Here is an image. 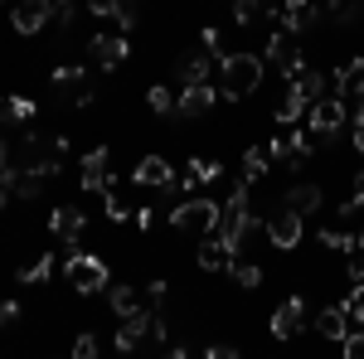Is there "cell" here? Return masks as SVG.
I'll return each instance as SVG.
<instances>
[{"mask_svg":"<svg viewBox=\"0 0 364 359\" xmlns=\"http://www.w3.org/2000/svg\"><path fill=\"white\" fill-rule=\"evenodd\" d=\"M219 87H224L228 97H252L257 87H262V58L257 54H224L219 58Z\"/></svg>","mask_w":364,"mask_h":359,"instance_id":"cell-1","label":"cell"},{"mask_svg":"<svg viewBox=\"0 0 364 359\" xmlns=\"http://www.w3.org/2000/svg\"><path fill=\"white\" fill-rule=\"evenodd\" d=\"M63 277H68V286H73L78 296H97V291H107V262H102L97 252L68 248V252H63Z\"/></svg>","mask_w":364,"mask_h":359,"instance_id":"cell-2","label":"cell"},{"mask_svg":"<svg viewBox=\"0 0 364 359\" xmlns=\"http://www.w3.org/2000/svg\"><path fill=\"white\" fill-rule=\"evenodd\" d=\"M170 223L175 228H190V233H214L224 223V204H214L209 194H195V199H180L170 209Z\"/></svg>","mask_w":364,"mask_h":359,"instance_id":"cell-3","label":"cell"},{"mask_svg":"<svg viewBox=\"0 0 364 359\" xmlns=\"http://www.w3.org/2000/svg\"><path fill=\"white\" fill-rule=\"evenodd\" d=\"M267 63H277L282 78H301L306 73V54H301V44L287 34V29H272V39H267Z\"/></svg>","mask_w":364,"mask_h":359,"instance_id":"cell-4","label":"cell"},{"mask_svg":"<svg viewBox=\"0 0 364 359\" xmlns=\"http://www.w3.org/2000/svg\"><path fill=\"white\" fill-rule=\"evenodd\" d=\"M306 117H311V136L331 146V141L340 136V127H345V97H336V92H331V97L311 102V112H306Z\"/></svg>","mask_w":364,"mask_h":359,"instance_id":"cell-5","label":"cell"},{"mask_svg":"<svg viewBox=\"0 0 364 359\" xmlns=\"http://www.w3.org/2000/svg\"><path fill=\"white\" fill-rule=\"evenodd\" d=\"M83 180H78V190H87V194H107L117 185V175H112V156H107V146H92L83 156Z\"/></svg>","mask_w":364,"mask_h":359,"instance_id":"cell-6","label":"cell"},{"mask_svg":"<svg viewBox=\"0 0 364 359\" xmlns=\"http://www.w3.org/2000/svg\"><path fill=\"white\" fill-rule=\"evenodd\" d=\"M10 25L15 34H39L44 25H54V0H15V10H10Z\"/></svg>","mask_w":364,"mask_h":359,"instance_id":"cell-7","label":"cell"},{"mask_svg":"<svg viewBox=\"0 0 364 359\" xmlns=\"http://www.w3.org/2000/svg\"><path fill=\"white\" fill-rule=\"evenodd\" d=\"M267 238H272V248L291 252L301 238H306V219H301V214H291V209H277V214L267 219Z\"/></svg>","mask_w":364,"mask_h":359,"instance_id":"cell-8","label":"cell"},{"mask_svg":"<svg viewBox=\"0 0 364 359\" xmlns=\"http://www.w3.org/2000/svg\"><path fill=\"white\" fill-rule=\"evenodd\" d=\"M209 68H219V58L209 54V49H185V54H175V78L185 87L209 83Z\"/></svg>","mask_w":364,"mask_h":359,"instance_id":"cell-9","label":"cell"},{"mask_svg":"<svg viewBox=\"0 0 364 359\" xmlns=\"http://www.w3.org/2000/svg\"><path fill=\"white\" fill-rule=\"evenodd\" d=\"M87 54H92V63L97 68H122L127 63V54H132V39L127 34H92V44H87Z\"/></svg>","mask_w":364,"mask_h":359,"instance_id":"cell-10","label":"cell"},{"mask_svg":"<svg viewBox=\"0 0 364 359\" xmlns=\"http://www.w3.org/2000/svg\"><path fill=\"white\" fill-rule=\"evenodd\" d=\"M83 228H87V214H83V209H73V204H58L54 214H49V233H54L58 243H68V248H78Z\"/></svg>","mask_w":364,"mask_h":359,"instance_id":"cell-11","label":"cell"},{"mask_svg":"<svg viewBox=\"0 0 364 359\" xmlns=\"http://www.w3.org/2000/svg\"><path fill=\"white\" fill-rule=\"evenodd\" d=\"M195 262L204 267V272H228L238 257L228 252V243L219 238V233H199V248H195Z\"/></svg>","mask_w":364,"mask_h":359,"instance_id":"cell-12","label":"cell"},{"mask_svg":"<svg viewBox=\"0 0 364 359\" xmlns=\"http://www.w3.org/2000/svg\"><path fill=\"white\" fill-rule=\"evenodd\" d=\"M219 102V92H214V83H199V87H180V97H175V117L180 122H195V117H204V112Z\"/></svg>","mask_w":364,"mask_h":359,"instance_id":"cell-13","label":"cell"},{"mask_svg":"<svg viewBox=\"0 0 364 359\" xmlns=\"http://www.w3.org/2000/svg\"><path fill=\"white\" fill-rule=\"evenodd\" d=\"M219 175H224V166H219V161H204V156H195L190 166L170 180V190H185V194H190V190H204V185H214Z\"/></svg>","mask_w":364,"mask_h":359,"instance_id":"cell-14","label":"cell"},{"mask_svg":"<svg viewBox=\"0 0 364 359\" xmlns=\"http://www.w3.org/2000/svg\"><path fill=\"white\" fill-rule=\"evenodd\" d=\"M301 326H306V301H301V296H287V301L272 311V335H277V340H291V335H301Z\"/></svg>","mask_w":364,"mask_h":359,"instance_id":"cell-15","label":"cell"},{"mask_svg":"<svg viewBox=\"0 0 364 359\" xmlns=\"http://www.w3.org/2000/svg\"><path fill=\"white\" fill-rule=\"evenodd\" d=\"M170 180H175V170H170L166 156H141L136 170H132V185H146V190H166Z\"/></svg>","mask_w":364,"mask_h":359,"instance_id":"cell-16","label":"cell"},{"mask_svg":"<svg viewBox=\"0 0 364 359\" xmlns=\"http://www.w3.org/2000/svg\"><path fill=\"white\" fill-rule=\"evenodd\" d=\"M336 97H345V102L364 97V54L345 58V63L336 68Z\"/></svg>","mask_w":364,"mask_h":359,"instance_id":"cell-17","label":"cell"},{"mask_svg":"<svg viewBox=\"0 0 364 359\" xmlns=\"http://www.w3.org/2000/svg\"><path fill=\"white\" fill-rule=\"evenodd\" d=\"M321 204H326V190H321V185H311V180L291 185V190H287V199H282V209H291V214H301V219H306V214H316Z\"/></svg>","mask_w":364,"mask_h":359,"instance_id":"cell-18","label":"cell"},{"mask_svg":"<svg viewBox=\"0 0 364 359\" xmlns=\"http://www.w3.org/2000/svg\"><path fill=\"white\" fill-rule=\"evenodd\" d=\"M141 340H151V316H132V321H122V331L112 335L117 355H136Z\"/></svg>","mask_w":364,"mask_h":359,"instance_id":"cell-19","label":"cell"},{"mask_svg":"<svg viewBox=\"0 0 364 359\" xmlns=\"http://www.w3.org/2000/svg\"><path fill=\"white\" fill-rule=\"evenodd\" d=\"M107 301H112V311L122 321L146 316V291H136V286H107Z\"/></svg>","mask_w":364,"mask_h":359,"instance_id":"cell-20","label":"cell"},{"mask_svg":"<svg viewBox=\"0 0 364 359\" xmlns=\"http://www.w3.org/2000/svg\"><path fill=\"white\" fill-rule=\"evenodd\" d=\"M306 112H311V97H306L296 83H291V87H287V97L277 102V122H282V127H296Z\"/></svg>","mask_w":364,"mask_h":359,"instance_id":"cell-21","label":"cell"},{"mask_svg":"<svg viewBox=\"0 0 364 359\" xmlns=\"http://www.w3.org/2000/svg\"><path fill=\"white\" fill-rule=\"evenodd\" d=\"M316 331L326 335V340H340V345H345V335H350V316H345V306H326V311L316 316Z\"/></svg>","mask_w":364,"mask_h":359,"instance_id":"cell-22","label":"cell"},{"mask_svg":"<svg viewBox=\"0 0 364 359\" xmlns=\"http://www.w3.org/2000/svg\"><path fill=\"white\" fill-rule=\"evenodd\" d=\"M272 170V156H267V146H248L243 151V180H262Z\"/></svg>","mask_w":364,"mask_h":359,"instance_id":"cell-23","label":"cell"},{"mask_svg":"<svg viewBox=\"0 0 364 359\" xmlns=\"http://www.w3.org/2000/svg\"><path fill=\"white\" fill-rule=\"evenodd\" d=\"M39 190H44V175H39V170H20V166H15L10 194H20V199H39Z\"/></svg>","mask_w":364,"mask_h":359,"instance_id":"cell-24","label":"cell"},{"mask_svg":"<svg viewBox=\"0 0 364 359\" xmlns=\"http://www.w3.org/2000/svg\"><path fill=\"white\" fill-rule=\"evenodd\" d=\"M34 117V102L29 97H5L0 102V127H15V122H29Z\"/></svg>","mask_w":364,"mask_h":359,"instance_id":"cell-25","label":"cell"},{"mask_svg":"<svg viewBox=\"0 0 364 359\" xmlns=\"http://www.w3.org/2000/svg\"><path fill=\"white\" fill-rule=\"evenodd\" d=\"M321 248H331V252H355V248H360V238H355L350 228H321Z\"/></svg>","mask_w":364,"mask_h":359,"instance_id":"cell-26","label":"cell"},{"mask_svg":"<svg viewBox=\"0 0 364 359\" xmlns=\"http://www.w3.org/2000/svg\"><path fill=\"white\" fill-rule=\"evenodd\" d=\"M228 277H233L243 291H257V286H262V267H257V262H243V257L228 267Z\"/></svg>","mask_w":364,"mask_h":359,"instance_id":"cell-27","label":"cell"},{"mask_svg":"<svg viewBox=\"0 0 364 359\" xmlns=\"http://www.w3.org/2000/svg\"><path fill=\"white\" fill-rule=\"evenodd\" d=\"M355 15H360V0H326V20H331V25L345 29Z\"/></svg>","mask_w":364,"mask_h":359,"instance_id":"cell-28","label":"cell"},{"mask_svg":"<svg viewBox=\"0 0 364 359\" xmlns=\"http://www.w3.org/2000/svg\"><path fill=\"white\" fill-rule=\"evenodd\" d=\"M49 277H54V252H49V257H34L25 272H20V282H25V286H39V282H49Z\"/></svg>","mask_w":364,"mask_h":359,"instance_id":"cell-29","label":"cell"},{"mask_svg":"<svg viewBox=\"0 0 364 359\" xmlns=\"http://www.w3.org/2000/svg\"><path fill=\"white\" fill-rule=\"evenodd\" d=\"M248 185H252V180H233V185H228L224 214H243V209H248Z\"/></svg>","mask_w":364,"mask_h":359,"instance_id":"cell-30","label":"cell"},{"mask_svg":"<svg viewBox=\"0 0 364 359\" xmlns=\"http://www.w3.org/2000/svg\"><path fill=\"white\" fill-rule=\"evenodd\" d=\"M146 107L156 112V117H175V97H170V87H151V92H146Z\"/></svg>","mask_w":364,"mask_h":359,"instance_id":"cell-31","label":"cell"},{"mask_svg":"<svg viewBox=\"0 0 364 359\" xmlns=\"http://www.w3.org/2000/svg\"><path fill=\"white\" fill-rule=\"evenodd\" d=\"M262 10H267V0H233V25H243V29H248L252 20L262 15Z\"/></svg>","mask_w":364,"mask_h":359,"instance_id":"cell-32","label":"cell"},{"mask_svg":"<svg viewBox=\"0 0 364 359\" xmlns=\"http://www.w3.org/2000/svg\"><path fill=\"white\" fill-rule=\"evenodd\" d=\"M97 355H102V345H97V335H92V331L73 335V355H68V359H97Z\"/></svg>","mask_w":364,"mask_h":359,"instance_id":"cell-33","label":"cell"},{"mask_svg":"<svg viewBox=\"0 0 364 359\" xmlns=\"http://www.w3.org/2000/svg\"><path fill=\"white\" fill-rule=\"evenodd\" d=\"M345 316H350V321H355V326H364V282H355V286H350V296H345Z\"/></svg>","mask_w":364,"mask_h":359,"instance_id":"cell-34","label":"cell"},{"mask_svg":"<svg viewBox=\"0 0 364 359\" xmlns=\"http://www.w3.org/2000/svg\"><path fill=\"white\" fill-rule=\"evenodd\" d=\"M102 209H107V219H112V223H127V219H132V214H127V194H117V190L102 194Z\"/></svg>","mask_w":364,"mask_h":359,"instance_id":"cell-35","label":"cell"},{"mask_svg":"<svg viewBox=\"0 0 364 359\" xmlns=\"http://www.w3.org/2000/svg\"><path fill=\"white\" fill-rule=\"evenodd\" d=\"M199 49H209L214 58H224V34H219V25H204V29H199Z\"/></svg>","mask_w":364,"mask_h":359,"instance_id":"cell-36","label":"cell"},{"mask_svg":"<svg viewBox=\"0 0 364 359\" xmlns=\"http://www.w3.org/2000/svg\"><path fill=\"white\" fill-rule=\"evenodd\" d=\"M83 10L92 20H117V10H122V0H83Z\"/></svg>","mask_w":364,"mask_h":359,"instance_id":"cell-37","label":"cell"},{"mask_svg":"<svg viewBox=\"0 0 364 359\" xmlns=\"http://www.w3.org/2000/svg\"><path fill=\"white\" fill-rule=\"evenodd\" d=\"M345 277H350V286H355V282H364V248H355L350 257H345Z\"/></svg>","mask_w":364,"mask_h":359,"instance_id":"cell-38","label":"cell"},{"mask_svg":"<svg viewBox=\"0 0 364 359\" xmlns=\"http://www.w3.org/2000/svg\"><path fill=\"white\" fill-rule=\"evenodd\" d=\"M204 359H243V350H238V345H224V340H219V345H209V350H204Z\"/></svg>","mask_w":364,"mask_h":359,"instance_id":"cell-39","label":"cell"},{"mask_svg":"<svg viewBox=\"0 0 364 359\" xmlns=\"http://www.w3.org/2000/svg\"><path fill=\"white\" fill-rule=\"evenodd\" d=\"M345 359H364V326L355 335H345Z\"/></svg>","mask_w":364,"mask_h":359,"instance_id":"cell-40","label":"cell"},{"mask_svg":"<svg viewBox=\"0 0 364 359\" xmlns=\"http://www.w3.org/2000/svg\"><path fill=\"white\" fill-rule=\"evenodd\" d=\"M10 321H20V301H15V296H5V301H0V331H5Z\"/></svg>","mask_w":364,"mask_h":359,"instance_id":"cell-41","label":"cell"},{"mask_svg":"<svg viewBox=\"0 0 364 359\" xmlns=\"http://www.w3.org/2000/svg\"><path fill=\"white\" fill-rule=\"evenodd\" d=\"M166 296H170V286L161 282V277H156V282L146 286V301H151V306H166Z\"/></svg>","mask_w":364,"mask_h":359,"instance_id":"cell-42","label":"cell"},{"mask_svg":"<svg viewBox=\"0 0 364 359\" xmlns=\"http://www.w3.org/2000/svg\"><path fill=\"white\" fill-rule=\"evenodd\" d=\"M78 25V5H58V29H73Z\"/></svg>","mask_w":364,"mask_h":359,"instance_id":"cell-43","label":"cell"},{"mask_svg":"<svg viewBox=\"0 0 364 359\" xmlns=\"http://www.w3.org/2000/svg\"><path fill=\"white\" fill-rule=\"evenodd\" d=\"M151 223H156V209H151V204H141V209H136V228H151Z\"/></svg>","mask_w":364,"mask_h":359,"instance_id":"cell-44","label":"cell"},{"mask_svg":"<svg viewBox=\"0 0 364 359\" xmlns=\"http://www.w3.org/2000/svg\"><path fill=\"white\" fill-rule=\"evenodd\" d=\"M0 170H10V141L0 136Z\"/></svg>","mask_w":364,"mask_h":359,"instance_id":"cell-45","label":"cell"},{"mask_svg":"<svg viewBox=\"0 0 364 359\" xmlns=\"http://www.w3.org/2000/svg\"><path fill=\"white\" fill-rule=\"evenodd\" d=\"M350 146H355V151L364 156V127H355V141H350Z\"/></svg>","mask_w":364,"mask_h":359,"instance_id":"cell-46","label":"cell"},{"mask_svg":"<svg viewBox=\"0 0 364 359\" xmlns=\"http://www.w3.org/2000/svg\"><path fill=\"white\" fill-rule=\"evenodd\" d=\"M161 359H190V355H185L180 345H175V350H166V355H161Z\"/></svg>","mask_w":364,"mask_h":359,"instance_id":"cell-47","label":"cell"},{"mask_svg":"<svg viewBox=\"0 0 364 359\" xmlns=\"http://www.w3.org/2000/svg\"><path fill=\"white\" fill-rule=\"evenodd\" d=\"M5 204H10V185H0V209H5Z\"/></svg>","mask_w":364,"mask_h":359,"instance_id":"cell-48","label":"cell"},{"mask_svg":"<svg viewBox=\"0 0 364 359\" xmlns=\"http://www.w3.org/2000/svg\"><path fill=\"white\" fill-rule=\"evenodd\" d=\"M355 238H360V248H364V228H360V233H355Z\"/></svg>","mask_w":364,"mask_h":359,"instance_id":"cell-49","label":"cell"},{"mask_svg":"<svg viewBox=\"0 0 364 359\" xmlns=\"http://www.w3.org/2000/svg\"><path fill=\"white\" fill-rule=\"evenodd\" d=\"M122 359H136V355H122Z\"/></svg>","mask_w":364,"mask_h":359,"instance_id":"cell-50","label":"cell"},{"mask_svg":"<svg viewBox=\"0 0 364 359\" xmlns=\"http://www.w3.org/2000/svg\"><path fill=\"white\" fill-rule=\"evenodd\" d=\"M0 5H5V0H0Z\"/></svg>","mask_w":364,"mask_h":359,"instance_id":"cell-51","label":"cell"}]
</instances>
